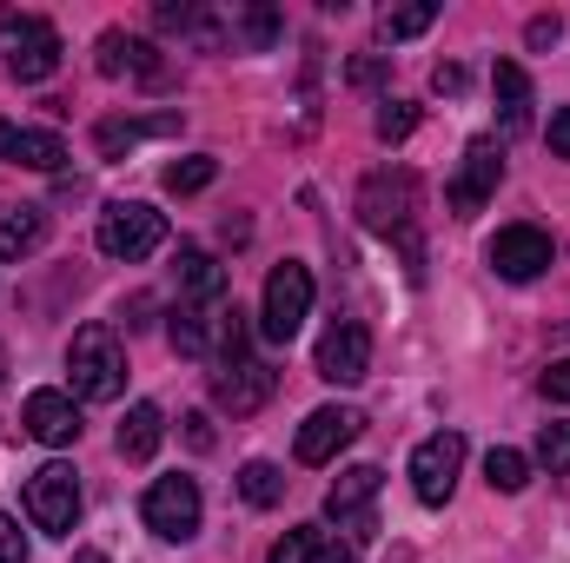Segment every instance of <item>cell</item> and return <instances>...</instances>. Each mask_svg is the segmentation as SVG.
Here are the masks:
<instances>
[{"mask_svg": "<svg viewBox=\"0 0 570 563\" xmlns=\"http://www.w3.org/2000/svg\"><path fill=\"white\" fill-rule=\"evenodd\" d=\"M412 213H419V179L405 172V166H385V172H372L365 186H358V219L372 226V233H385V239H399L405 246V273L419 279V239H412Z\"/></svg>", "mask_w": 570, "mask_h": 563, "instance_id": "1", "label": "cell"}, {"mask_svg": "<svg viewBox=\"0 0 570 563\" xmlns=\"http://www.w3.org/2000/svg\"><path fill=\"white\" fill-rule=\"evenodd\" d=\"M67 378L87 405H114L127 392V352H120V332L114 325H80L73 345H67Z\"/></svg>", "mask_w": 570, "mask_h": 563, "instance_id": "2", "label": "cell"}, {"mask_svg": "<svg viewBox=\"0 0 570 563\" xmlns=\"http://www.w3.org/2000/svg\"><path fill=\"white\" fill-rule=\"evenodd\" d=\"M0 53L13 67V80H53L60 73V27L47 13H20V7H0Z\"/></svg>", "mask_w": 570, "mask_h": 563, "instance_id": "3", "label": "cell"}, {"mask_svg": "<svg viewBox=\"0 0 570 563\" xmlns=\"http://www.w3.org/2000/svg\"><path fill=\"white\" fill-rule=\"evenodd\" d=\"M100 253L107 259H120V266H140L153 259L159 246H166V213H153L146 199H114L107 213H100Z\"/></svg>", "mask_w": 570, "mask_h": 563, "instance_id": "4", "label": "cell"}, {"mask_svg": "<svg viewBox=\"0 0 570 563\" xmlns=\"http://www.w3.org/2000/svg\"><path fill=\"white\" fill-rule=\"evenodd\" d=\"M305 318H312V266L285 259V266H273V273H266V305H259V332H266L273 345H292Z\"/></svg>", "mask_w": 570, "mask_h": 563, "instance_id": "5", "label": "cell"}, {"mask_svg": "<svg viewBox=\"0 0 570 563\" xmlns=\"http://www.w3.org/2000/svg\"><path fill=\"white\" fill-rule=\"evenodd\" d=\"M199 511H206V504H199V484H193V477H179V471H173V477H153V484H146V497H140L146 531H153V537H166V544H186V537L199 531Z\"/></svg>", "mask_w": 570, "mask_h": 563, "instance_id": "6", "label": "cell"}, {"mask_svg": "<svg viewBox=\"0 0 570 563\" xmlns=\"http://www.w3.org/2000/svg\"><path fill=\"white\" fill-rule=\"evenodd\" d=\"M27 517L47 537H73V524H80V477H73V464H40L27 477Z\"/></svg>", "mask_w": 570, "mask_h": 563, "instance_id": "7", "label": "cell"}, {"mask_svg": "<svg viewBox=\"0 0 570 563\" xmlns=\"http://www.w3.org/2000/svg\"><path fill=\"white\" fill-rule=\"evenodd\" d=\"M379 484H385V471H379V464H352V471H338V484L325 491V517L345 531V544H365V537L379 531V524H372Z\"/></svg>", "mask_w": 570, "mask_h": 563, "instance_id": "8", "label": "cell"}, {"mask_svg": "<svg viewBox=\"0 0 570 563\" xmlns=\"http://www.w3.org/2000/svg\"><path fill=\"white\" fill-rule=\"evenodd\" d=\"M458 471H464V437L458 431H431L425 444L412 451V491H419V504L444 511L451 491H458Z\"/></svg>", "mask_w": 570, "mask_h": 563, "instance_id": "9", "label": "cell"}, {"mask_svg": "<svg viewBox=\"0 0 570 563\" xmlns=\"http://www.w3.org/2000/svg\"><path fill=\"white\" fill-rule=\"evenodd\" d=\"M318 378L325 385H358L365 372H372V332L358 325V318H332L325 325V338H318Z\"/></svg>", "mask_w": 570, "mask_h": 563, "instance_id": "10", "label": "cell"}, {"mask_svg": "<svg viewBox=\"0 0 570 563\" xmlns=\"http://www.w3.org/2000/svg\"><path fill=\"white\" fill-rule=\"evenodd\" d=\"M491 273L498 279H511V285H524V279H538V273H551V259H558V246H551V233L544 226H504L498 239H491Z\"/></svg>", "mask_w": 570, "mask_h": 563, "instance_id": "11", "label": "cell"}, {"mask_svg": "<svg viewBox=\"0 0 570 563\" xmlns=\"http://www.w3.org/2000/svg\"><path fill=\"white\" fill-rule=\"evenodd\" d=\"M498 179H504V146L498 140H471L464 146V166H458V179H451V213L458 219H478L484 213V199L498 192Z\"/></svg>", "mask_w": 570, "mask_h": 563, "instance_id": "12", "label": "cell"}, {"mask_svg": "<svg viewBox=\"0 0 570 563\" xmlns=\"http://www.w3.org/2000/svg\"><path fill=\"white\" fill-rule=\"evenodd\" d=\"M358 431H365V418H358L352 405H318L312 418L298 424V437H292V457H298V464H332V457H338V451H345Z\"/></svg>", "mask_w": 570, "mask_h": 563, "instance_id": "13", "label": "cell"}, {"mask_svg": "<svg viewBox=\"0 0 570 563\" xmlns=\"http://www.w3.org/2000/svg\"><path fill=\"white\" fill-rule=\"evenodd\" d=\"M94 67H100L107 80H159V73H166L159 47L140 40V33H127V27H107V33L94 40Z\"/></svg>", "mask_w": 570, "mask_h": 563, "instance_id": "14", "label": "cell"}, {"mask_svg": "<svg viewBox=\"0 0 570 563\" xmlns=\"http://www.w3.org/2000/svg\"><path fill=\"white\" fill-rule=\"evenodd\" d=\"M273 385H279V372H273V365H259V358H239V365H219V378H213V398H219L233 418H253V412L273 398Z\"/></svg>", "mask_w": 570, "mask_h": 563, "instance_id": "15", "label": "cell"}, {"mask_svg": "<svg viewBox=\"0 0 570 563\" xmlns=\"http://www.w3.org/2000/svg\"><path fill=\"white\" fill-rule=\"evenodd\" d=\"M0 159H7V166H27V172H60V166H67V140L47 134V127L0 120Z\"/></svg>", "mask_w": 570, "mask_h": 563, "instance_id": "16", "label": "cell"}, {"mask_svg": "<svg viewBox=\"0 0 570 563\" xmlns=\"http://www.w3.org/2000/svg\"><path fill=\"white\" fill-rule=\"evenodd\" d=\"M20 424H27L40 444H73V437H80V405H73L67 392H33V398L20 405Z\"/></svg>", "mask_w": 570, "mask_h": 563, "instance_id": "17", "label": "cell"}, {"mask_svg": "<svg viewBox=\"0 0 570 563\" xmlns=\"http://www.w3.org/2000/svg\"><path fill=\"white\" fill-rule=\"evenodd\" d=\"M179 305H226V266L199 246H179Z\"/></svg>", "mask_w": 570, "mask_h": 563, "instance_id": "18", "label": "cell"}, {"mask_svg": "<svg viewBox=\"0 0 570 563\" xmlns=\"http://www.w3.org/2000/svg\"><path fill=\"white\" fill-rule=\"evenodd\" d=\"M47 246V206H0V259H33Z\"/></svg>", "mask_w": 570, "mask_h": 563, "instance_id": "19", "label": "cell"}, {"mask_svg": "<svg viewBox=\"0 0 570 563\" xmlns=\"http://www.w3.org/2000/svg\"><path fill=\"white\" fill-rule=\"evenodd\" d=\"M491 93H498L504 134H524V127H531V73H524L518 60H498V67H491Z\"/></svg>", "mask_w": 570, "mask_h": 563, "instance_id": "20", "label": "cell"}, {"mask_svg": "<svg viewBox=\"0 0 570 563\" xmlns=\"http://www.w3.org/2000/svg\"><path fill=\"white\" fill-rule=\"evenodd\" d=\"M153 134H179V113H159V120H100L94 127V146H100V159H127Z\"/></svg>", "mask_w": 570, "mask_h": 563, "instance_id": "21", "label": "cell"}, {"mask_svg": "<svg viewBox=\"0 0 570 563\" xmlns=\"http://www.w3.org/2000/svg\"><path fill=\"white\" fill-rule=\"evenodd\" d=\"M213 325H219V305H173L166 338H173L179 358H206L213 352Z\"/></svg>", "mask_w": 570, "mask_h": 563, "instance_id": "22", "label": "cell"}, {"mask_svg": "<svg viewBox=\"0 0 570 563\" xmlns=\"http://www.w3.org/2000/svg\"><path fill=\"white\" fill-rule=\"evenodd\" d=\"M345 557H352V551H338V544H332V531L305 524V531H285L266 563H345Z\"/></svg>", "mask_w": 570, "mask_h": 563, "instance_id": "23", "label": "cell"}, {"mask_svg": "<svg viewBox=\"0 0 570 563\" xmlns=\"http://www.w3.org/2000/svg\"><path fill=\"white\" fill-rule=\"evenodd\" d=\"M159 431H166L159 405H146V398H140V405L120 418V437H114V444H120V457H127V464H146V457L159 451Z\"/></svg>", "mask_w": 570, "mask_h": 563, "instance_id": "24", "label": "cell"}, {"mask_svg": "<svg viewBox=\"0 0 570 563\" xmlns=\"http://www.w3.org/2000/svg\"><path fill=\"white\" fill-rule=\"evenodd\" d=\"M239 497H246L253 511H273V504L285 497V471L279 464H266V457H253V464L239 471Z\"/></svg>", "mask_w": 570, "mask_h": 563, "instance_id": "25", "label": "cell"}, {"mask_svg": "<svg viewBox=\"0 0 570 563\" xmlns=\"http://www.w3.org/2000/svg\"><path fill=\"white\" fill-rule=\"evenodd\" d=\"M484 484H491V491H504V497H518V491L531 484V457H524V451H511V444H498V451L484 457Z\"/></svg>", "mask_w": 570, "mask_h": 563, "instance_id": "26", "label": "cell"}, {"mask_svg": "<svg viewBox=\"0 0 570 563\" xmlns=\"http://www.w3.org/2000/svg\"><path fill=\"white\" fill-rule=\"evenodd\" d=\"M431 20H438V7H431V0H412V7H385V13H379V40H419Z\"/></svg>", "mask_w": 570, "mask_h": 563, "instance_id": "27", "label": "cell"}, {"mask_svg": "<svg viewBox=\"0 0 570 563\" xmlns=\"http://www.w3.org/2000/svg\"><path fill=\"white\" fill-rule=\"evenodd\" d=\"M213 179H219V159H213V152H193V159H173V166H166V192H179V199H186V192H206Z\"/></svg>", "mask_w": 570, "mask_h": 563, "instance_id": "28", "label": "cell"}, {"mask_svg": "<svg viewBox=\"0 0 570 563\" xmlns=\"http://www.w3.org/2000/svg\"><path fill=\"white\" fill-rule=\"evenodd\" d=\"M372 134H379L385 146L412 140V134H419V107H412V100H385V107H379V120H372Z\"/></svg>", "mask_w": 570, "mask_h": 563, "instance_id": "29", "label": "cell"}, {"mask_svg": "<svg viewBox=\"0 0 570 563\" xmlns=\"http://www.w3.org/2000/svg\"><path fill=\"white\" fill-rule=\"evenodd\" d=\"M538 464H544L551 477L570 471V424H544V431H538Z\"/></svg>", "mask_w": 570, "mask_h": 563, "instance_id": "30", "label": "cell"}, {"mask_svg": "<svg viewBox=\"0 0 570 563\" xmlns=\"http://www.w3.org/2000/svg\"><path fill=\"white\" fill-rule=\"evenodd\" d=\"M385 73H392V60H385V53H358V60L345 67V80H352V87H379Z\"/></svg>", "mask_w": 570, "mask_h": 563, "instance_id": "31", "label": "cell"}, {"mask_svg": "<svg viewBox=\"0 0 570 563\" xmlns=\"http://www.w3.org/2000/svg\"><path fill=\"white\" fill-rule=\"evenodd\" d=\"M239 27H246V47H273V33H279V20H273L266 7H246V20H239Z\"/></svg>", "mask_w": 570, "mask_h": 563, "instance_id": "32", "label": "cell"}, {"mask_svg": "<svg viewBox=\"0 0 570 563\" xmlns=\"http://www.w3.org/2000/svg\"><path fill=\"white\" fill-rule=\"evenodd\" d=\"M431 87H438V93H451V100H458V93H464V87H471V73H464V67H458V60H438V67H431Z\"/></svg>", "mask_w": 570, "mask_h": 563, "instance_id": "33", "label": "cell"}, {"mask_svg": "<svg viewBox=\"0 0 570 563\" xmlns=\"http://www.w3.org/2000/svg\"><path fill=\"white\" fill-rule=\"evenodd\" d=\"M0 563H27V537H20V524L0 511Z\"/></svg>", "mask_w": 570, "mask_h": 563, "instance_id": "34", "label": "cell"}, {"mask_svg": "<svg viewBox=\"0 0 570 563\" xmlns=\"http://www.w3.org/2000/svg\"><path fill=\"white\" fill-rule=\"evenodd\" d=\"M524 40H531V47H558V40H564V20H558V13H538V20L524 27Z\"/></svg>", "mask_w": 570, "mask_h": 563, "instance_id": "35", "label": "cell"}, {"mask_svg": "<svg viewBox=\"0 0 570 563\" xmlns=\"http://www.w3.org/2000/svg\"><path fill=\"white\" fill-rule=\"evenodd\" d=\"M538 385H544V398H551V405H570V358H558Z\"/></svg>", "mask_w": 570, "mask_h": 563, "instance_id": "36", "label": "cell"}, {"mask_svg": "<svg viewBox=\"0 0 570 563\" xmlns=\"http://www.w3.org/2000/svg\"><path fill=\"white\" fill-rule=\"evenodd\" d=\"M544 140H551V152H558V159H570V107H558V113H551V134H544Z\"/></svg>", "mask_w": 570, "mask_h": 563, "instance_id": "37", "label": "cell"}, {"mask_svg": "<svg viewBox=\"0 0 570 563\" xmlns=\"http://www.w3.org/2000/svg\"><path fill=\"white\" fill-rule=\"evenodd\" d=\"M186 424V444H193V451H213V418H206V412H193V418H179Z\"/></svg>", "mask_w": 570, "mask_h": 563, "instance_id": "38", "label": "cell"}, {"mask_svg": "<svg viewBox=\"0 0 570 563\" xmlns=\"http://www.w3.org/2000/svg\"><path fill=\"white\" fill-rule=\"evenodd\" d=\"M73 563H107V557H100V551H80V557H73Z\"/></svg>", "mask_w": 570, "mask_h": 563, "instance_id": "39", "label": "cell"}, {"mask_svg": "<svg viewBox=\"0 0 570 563\" xmlns=\"http://www.w3.org/2000/svg\"><path fill=\"white\" fill-rule=\"evenodd\" d=\"M0 372H7V352H0Z\"/></svg>", "mask_w": 570, "mask_h": 563, "instance_id": "40", "label": "cell"}]
</instances>
